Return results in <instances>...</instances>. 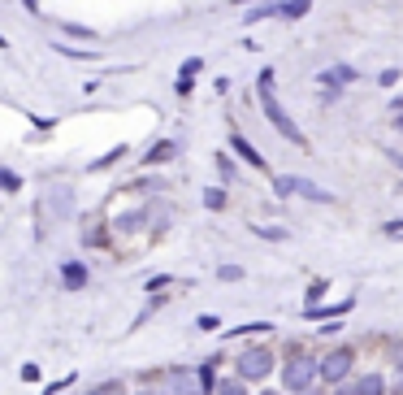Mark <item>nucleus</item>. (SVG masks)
<instances>
[{"label":"nucleus","mask_w":403,"mask_h":395,"mask_svg":"<svg viewBox=\"0 0 403 395\" xmlns=\"http://www.w3.org/2000/svg\"><path fill=\"white\" fill-rule=\"evenodd\" d=\"M273 369H278V352H273L269 343H247V348L239 352V361H234V378L247 382V387H256V382H269Z\"/></svg>","instance_id":"nucleus-2"},{"label":"nucleus","mask_w":403,"mask_h":395,"mask_svg":"<svg viewBox=\"0 0 403 395\" xmlns=\"http://www.w3.org/2000/svg\"><path fill=\"white\" fill-rule=\"evenodd\" d=\"M173 91H178V96H183V101H187V96L195 91V83H191V79H173Z\"/></svg>","instance_id":"nucleus-36"},{"label":"nucleus","mask_w":403,"mask_h":395,"mask_svg":"<svg viewBox=\"0 0 403 395\" xmlns=\"http://www.w3.org/2000/svg\"><path fill=\"white\" fill-rule=\"evenodd\" d=\"M169 283H173V274H157V278H147L143 287H147V295H161V291H165Z\"/></svg>","instance_id":"nucleus-30"},{"label":"nucleus","mask_w":403,"mask_h":395,"mask_svg":"<svg viewBox=\"0 0 403 395\" xmlns=\"http://www.w3.org/2000/svg\"><path fill=\"white\" fill-rule=\"evenodd\" d=\"M53 53H57V57H70V61H100L95 48H74V44H65V39H53Z\"/></svg>","instance_id":"nucleus-12"},{"label":"nucleus","mask_w":403,"mask_h":395,"mask_svg":"<svg viewBox=\"0 0 403 395\" xmlns=\"http://www.w3.org/2000/svg\"><path fill=\"white\" fill-rule=\"evenodd\" d=\"M265 18H278V0H265V5H251L243 13V27H251V22H265Z\"/></svg>","instance_id":"nucleus-16"},{"label":"nucleus","mask_w":403,"mask_h":395,"mask_svg":"<svg viewBox=\"0 0 403 395\" xmlns=\"http://www.w3.org/2000/svg\"><path fill=\"white\" fill-rule=\"evenodd\" d=\"M5 48H9V39H5V35H0V53H5Z\"/></svg>","instance_id":"nucleus-46"},{"label":"nucleus","mask_w":403,"mask_h":395,"mask_svg":"<svg viewBox=\"0 0 403 395\" xmlns=\"http://www.w3.org/2000/svg\"><path fill=\"white\" fill-rule=\"evenodd\" d=\"M273 322H247V326H234V330H225L230 339H243V335H269Z\"/></svg>","instance_id":"nucleus-19"},{"label":"nucleus","mask_w":403,"mask_h":395,"mask_svg":"<svg viewBox=\"0 0 403 395\" xmlns=\"http://www.w3.org/2000/svg\"><path fill=\"white\" fill-rule=\"evenodd\" d=\"M304 395H321V391H317V387H312V391H304Z\"/></svg>","instance_id":"nucleus-48"},{"label":"nucleus","mask_w":403,"mask_h":395,"mask_svg":"<svg viewBox=\"0 0 403 395\" xmlns=\"http://www.w3.org/2000/svg\"><path fill=\"white\" fill-rule=\"evenodd\" d=\"M31 127H35V131H53L57 117H35V113H31Z\"/></svg>","instance_id":"nucleus-38"},{"label":"nucleus","mask_w":403,"mask_h":395,"mask_svg":"<svg viewBox=\"0 0 403 395\" xmlns=\"http://www.w3.org/2000/svg\"><path fill=\"white\" fill-rule=\"evenodd\" d=\"M165 304H169V295H147V304L139 309V317H135V326H139V322H147V317H152V313H161Z\"/></svg>","instance_id":"nucleus-18"},{"label":"nucleus","mask_w":403,"mask_h":395,"mask_svg":"<svg viewBox=\"0 0 403 395\" xmlns=\"http://www.w3.org/2000/svg\"><path fill=\"white\" fill-rule=\"evenodd\" d=\"M95 395H131V391H126V382H121V378H109V382H100V387H95Z\"/></svg>","instance_id":"nucleus-28"},{"label":"nucleus","mask_w":403,"mask_h":395,"mask_svg":"<svg viewBox=\"0 0 403 395\" xmlns=\"http://www.w3.org/2000/svg\"><path fill=\"white\" fill-rule=\"evenodd\" d=\"M256 87H260V91H269V87H273V70H269V65L256 74Z\"/></svg>","instance_id":"nucleus-37"},{"label":"nucleus","mask_w":403,"mask_h":395,"mask_svg":"<svg viewBox=\"0 0 403 395\" xmlns=\"http://www.w3.org/2000/svg\"><path fill=\"white\" fill-rule=\"evenodd\" d=\"M70 382H74V374H70V378H61V382H53V387H44V395H57V391H65Z\"/></svg>","instance_id":"nucleus-39"},{"label":"nucleus","mask_w":403,"mask_h":395,"mask_svg":"<svg viewBox=\"0 0 403 395\" xmlns=\"http://www.w3.org/2000/svg\"><path fill=\"white\" fill-rule=\"evenodd\" d=\"M126 153H131V148H126V143H117V148H109V153H105V157H95V161L87 165V174H100V169H109V165H117V161H121Z\"/></svg>","instance_id":"nucleus-15"},{"label":"nucleus","mask_w":403,"mask_h":395,"mask_svg":"<svg viewBox=\"0 0 403 395\" xmlns=\"http://www.w3.org/2000/svg\"><path fill=\"white\" fill-rule=\"evenodd\" d=\"M217 278L221 283H243V265H217Z\"/></svg>","instance_id":"nucleus-27"},{"label":"nucleus","mask_w":403,"mask_h":395,"mask_svg":"<svg viewBox=\"0 0 403 395\" xmlns=\"http://www.w3.org/2000/svg\"><path fill=\"white\" fill-rule=\"evenodd\" d=\"M278 382H282L286 395H304V391H312V387H317V356L304 352V348H291L286 361L278 365Z\"/></svg>","instance_id":"nucleus-1"},{"label":"nucleus","mask_w":403,"mask_h":395,"mask_svg":"<svg viewBox=\"0 0 403 395\" xmlns=\"http://www.w3.org/2000/svg\"><path fill=\"white\" fill-rule=\"evenodd\" d=\"M61 35H70V39H87V44H95V31H91V27H79V22H61Z\"/></svg>","instance_id":"nucleus-20"},{"label":"nucleus","mask_w":403,"mask_h":395,"mask_svg":"<svg viewBox=\"0 0 403 395\" xmlns=\"http://www.w3.org/2000/svg\"><path fill=\"white\" fill-rule=\"evenodd\" d=\"M213 395H251V391H247V382H239V378L230 374V378H217Z\"/></svg>","instance_id":"nucleus-17"},{"label":"nucleus","mask_w":403,"mask_h":395,"mask_svg":"<svg viewBox=\"0 0 403 395\" xmlns=\"http://www.w3.org/2000/svg\"><path fill=\"white\" fill-rule=\"evenodd\" d=\"M239 5H265V0H239Z\"/></svg>","instance_id":"nucleus-45"},{"label":"nucleus","mask_w":403,"mask_h":395,"mask_svg":"<svg viewBox=\"0 0 403 395\" xmlns=\"http://www.w3.org/2000/svg\"><path fill=\"white\" fill-rule=\"evenodd\" d=\"M351 309H356V300H334V304H317V309H304V317L308 322H338V317H347Z\"/></svg>","instance_id":"nucleus-10"},{"label":"nucleus","mask_w":403,"mask_h":395,"mask_svg":"<svg viewBox=\"0 0 403 395\" xmlns=\"http://www.w3.org/2000/svg\"><path fill=\"white\" fill-rule=\"evenodd\" d=\"M195 326H199V330H221V317H217V313H199Z\"/></svg>","instance_id":"nucleus-32"},{"label":"nucleus","mask_w":403,"mask_h":395,"mask_svg":"<svg viewBox=\"0 0 403 395\" xmlns=\"http://www.w3.org/2000/svg\"><path fill=\"white\" fill-rule=\"evenodd\" d=\"M325 291H330V283H325V278H317V283L308 287V304H304V309H317V304H321V295H325Z\"/></svg>","instance_id":"nucleus-26"},{"label":"nucleus","mask_w":403,"mask_h":395,"mask_svg":"<svg viewBox=\"0 0 403 395\" xmlns=\"http://www.w3.org/2000/svg\"><path fill=\"white\" fill-rule=\"evenodd\" d=\"M351 391H356V395H386L390 391V378L382 374V369H369V374L351 378Z\"/></svg>","instance_id":"nucleus-9"},{"label":"nucleus","mask_w":403,"mask_h":395,"mask_svg":"<svg viewBox=\"0 0 403 395\" xmlns=\"http://www.w3.org/2000/svg\"><path fill=\"white\" fill-rule=\"evenodd\" d=\"M199 70H204V57H187V61L178 65V79H195Z\"/></svg>","instance_id":"nucleus-25"},{"label":"nucleus","mask_w":403,"mask_h":395,"mask_svg":"<svg viewBox=\"0 0 403 395\" xmlns=\"http://www.w3.org/2000/svg\"><path fill=\"white\" fill-rule=\"evenodd\" d=\"M299 179L295 174H273V195H295Z\"/></svg>","instance_id":"nucleus-22"},{"label":"nucleus","mask_w":403,"mask_h":395,"mask_svg":"<svg viewBox=\"0 0 403 395\" xmlns=\"http://www.w3.org/2000/svg\"><path fill=\"white\" fill-rule=\"evenodd\" d=\"M230 153H234V157H239V161H243L247 169H260V174H265V169H269V161L260 157V148L251 143V139H247L243 131H230Z\"/></svg>","instance_id":"nucleus-6"},{"label":"nucleus","mask_w":403,"mask_h":395,"mask_svg":"<svg viewBox=\"0 0 403 395\" xmlns=\"http://www.w3.org/2000/svg\"><path fill=\"white\" fill-rule=\"evenodd\" d=\"M395 83H399V70H395V65H390V70H382V74H377V87H386V91H390Z\"/></svg>","instance_id":"nucleus-33"},{"label":"nucleus","mask_w":403,"mask_h":395,"mask_svg":"<svg viewBox=\"0 0 403 395\" xmlns=\"http://www.w3.org/2000/svg\"><path fill=\"white\" fill-rule=\"evenodd\" d=\"M135 395H165L161 387H143V391H135Z\"/></svg>","instance_id":"nucleus-43"},{"label":"nucleus","mask_w":403,"mask_h":395,"mask_svg":"<svg viewBox=\"0 0 403 395\" xmlns=\"http://www.w3.org/2000/svg\"><path fill=\"white\" fill-rule=\"evenodd\" d=\"M173 157H178V139H157L147 153L139 157V165H147V169H161V165H169Z\"/></svg>","instance_id":"nucleus-8"},{"label":"nucleus","mask_w":403,"mask_h":395,"mask_svg":"<svg viewBox=\"0 0 403 395\" xmlns=\"http://www.w3.org/2000/svg\"><path fill=\"white\" fill-rule=\"evenodd\" d=\"M113 226H117V231H135V226H143V213H121Z\"/></svg>","instance_id":"nucleus-29"},{"label":"nucleus","mask_w":403,"mask_h":395,"mask_svg":"<svg viewBox=\"0 0 403 395\" xmlns=\"http://www.w3.org/2000/svg\"><path fill=\"white\" fill-rule=\"evenodd\" d=\"M260 113H265V122H269V127L278 131L286 143H295V148H308V135L299 131V127H295V117H291V113L278 105V96H273V87H269V91H260Z\"/></svg>","instance_id":"nucleus-4"},{"label":"nucleus","mask_w":403,"mask_h":395,"mask_svg":"<svg viewBox=\"0 0 403 395\" xmlns=\"http://www.w3.org/2000/svg\"><path fill=\"white\" fill-rule=\"evenodd\" d=\"M360 79V70L356 65H347V61H338V65H325L321 74H317V83L321 87H330V91H347L351 83Z\"/></svg>","instance_id":"nucleus-7"},{"label":"nucleus","mask_w":403,"mask_h":395,"mask_svg":"<svg viewBox=\"0 0 403 395\" xmlns=\"http://www.w3.org/2000/svg\"><path fill=\"white\" fill-rule=\"evenodd\" d=\"M217 174H221V179H234V157H230V153L217 157Z\"/></svg>","instance_id":"nucleus-31"},{"label":"nucleus","mask_w":403,"mask_h":395,"mask_svg":"<svg viewBox=\"0 0 403 395\" xmlns=\"http://www.w3.org/2000/svg\"><path fill=\"white\" fill-rule=\"evenodd\" d=\"M256 235H260V239H269V243H273V239H278V243H286V239H291V231H286V226H256Z\"/></svg>","instance_id":"nucleus-23"},{"label":"nucleus","mask_w":403,"mask_h":395,"mask_svg":"<svg viewBox=\"0 0 403 395\" xmlns=\"http://www.w3.org/2000/svg\"><path fill=\"white\" fill-rule=\"evenodd\" d=\"M260 395H282V391H260Z\"/></svg>","instance_id":"nucleus-47"},{"label":"nucleus","mask_w":403,"mask_h":395,"mask_svg":"<svg viewBox=\"0 0 403 395\" xmlns=\"http://www.w3.org/2000/svg\"><path fill=\"white\" fill-rule=\"evenodd\" d=\"M91 283V269L83 261H61V287L65 291H83Z\"/></svg>","instance_id":"nucleus-11"},{"label":"nucleus","mask_w":403,"mask_h":395,"mask_svg":"<svg viewBox=\"0 0 403 395\" xmlns=\"http://www.w3.org/2000/svg\"><path fill=\"white\" fill-rule=\"evenodd\" d=\"M351 369H356V348H351V343H338V348H330L325 356H317V382L338 387V382L351 378Z\"/></svg>","instance_id":"nucleus-3"},{"label":"nucleus","mask_w":403,"mask_h":395,"mask_svg":"<svg viewBox=\"0 0 403 395\" xmlns=\"http://www.w3.org/2000/svg\"><path fill=\"white\" fill-rule=\"evenodd\" d=\"M317 0H278V22H299Z\"/></svg>","instance_id":"nucleus-13"},{"label":"nucleus","mask_w":403,"mask_h":395,"mask_svg":"<svg viewBox=\"0 0 403 395\" xmlns=\"http://www.w3.org/2000/svg\"><path fill=\"white\" fill-rule=\"evenodd\" d=\"M161 391H165V395H199L195 369H187V365H169V369H161Z\"/></svg>","instance_id":"nucleus-5"},{"label":"nucleus","mask_w":403,"mask_h":395,"mask_svg":"<svg viewBox=\"0 0 403 395\" xmlns=\"http://www.w3.org/2000/svg\"><path fill=\"white\" fill-rule=\"evenodd\" d=\"M109 235H100V226H91L87 235H83V243H87V248H100V243H105Z\"/></svg>","instance_id":"nucleus-35"},{"label":"nucleus","mask_w":403,"mask_h":395,"mask_svg":"<svg viewBox=\"0 0 403 395\" xmlns=\"http://www.w3.org/2000/svg\"><path fill=\"white\" fill-rule=\"evenodd\" d=\"M386 161H390L395 169H403V153H395V148H386Z\"/></svg>","instance_id":"nucleus-40"},{"label":"nucleus","mask_w":403,"mask_h":395,"mask_svg":"<svg viewBox=\"0 0 403 395\" xmlns=\"http://www.w3.org/2000/svg\"><path fill=\"white\" fill-rule=\"evenodd\" d=\"M18 374H22V382H39V365H35V361H27V365L18 369Z\"/></svg>","instance_id":"nucleus-34"},{"label":"nucleus","mask_w":403,"mask_h":395,"mask_svg":"<svg viewBox=\"0 0 403 395\" xmlns=\"http://www.w3.org/2000/svg\"><path fill=\"white\" fill-rule=\"evenodd\" d=\"M0 191H22V174H13V169H0Z\"/></svg>","instance_id":"nucleus-24"},{"label":"nucleus","mask_w":403,"mask_h":395,"mask_svg":"<svg viewBox=\"0 0 403 395\" xmlns=\"http://www.w3.org/2000/svg\"><path fill=\"white\" fill-rule=\"evenodd\" d=\"M295 195H304V200H317V205H334V200H338L334 191H325V187H317V183H308V179H299Z\"/></svg>","instance_id":"nucleus-14"},{"label":"nucleus","mask_w":403,"mask_h":395,"mask_svg":"<svg viewBox=\"0 0 403 395\" xmlns=\"http://www.w3.org/2000/svg\"><path fill=\"white\" fill-rule=\"evenodd\" d=\"M22 9H27V13H35V18H39V0H22Z\"/></svg>","instance_id":"nucleus-42"},{"label":"nucleus","mask_w":403,"mask_h":395,"mask_svg":"<svg viewBox=\"0 0 403 395\" xmlns=\"http://www.w3.org/2000/svg\"><path fill=\"white\" fill-rule=\"evenodd\" d=\"M395 131H399V135H403V113H399V117H395Z\"/></svg>","instance_id":"nucleus-44"},{"label":"nucleus","mask_w":403,"mask_h":395,"mask_svg":"<svg viewBox=\"0 0 403 395\" xmlns=\"http://www.w3.org/2000/svg\"><path fill=\"white\" fill-rule=\"evenodd\" d=\"M330 395H356V391H351V378H347V382H338V387H334Z\"/></svg>","instance_id":"nucleus-41"},{"label":"nucleus","mask_w":403,"mask_h":395,"mask_svg":"<svg viewBox=\"0 0 403 395\" xmlns=\"http://www.w3.org/2000/svg\"><path fill=\"white\" fill-rule=\"evenodd\" d=\"M225 205H230V200H225V187H209V191H204V209H213V213H221Z\"/></svg>","instance_id":"nucleus-21"}]
</instances>
